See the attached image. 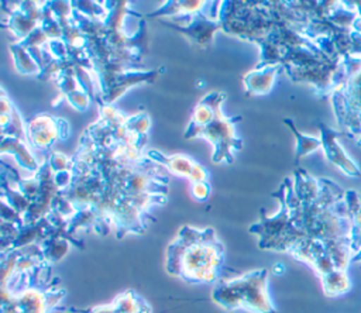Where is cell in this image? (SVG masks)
Wrapping results in <instances>:
<instances>
[{
  "mask_svg": "<svg viewBox=\"0 0 361 313\" xmlns=\"http://www.w3.org/2000/svg\"><path fill=\"white\" fill-rule=\"evenodd\" d=\"M357 144H358V145H360V147H361V140H360V141H358V142H357Z\"/></svg>",
  "mask_w": 361,
  "mask_h": 313,
  "instance_id": "cell-23",
  "label": "cell"
},
{
  "mask_svg": "<svg viewBox=\"0 0 361 313\" xmlns=\"http://www.w3.org/2000/svg\"><path fill=\"white\" fill-rule=\"evenodd\" d=\"M320 279H322V286H323L324 295L330 296V297L341 296L351 289V281L347 275V271L334 269Z\"/></svg>",
  "mask_w": 361,
  "mask_h": 313,
  "instance_id": "cell-12",
  "label": "cell"
},
{
  "mask_svg": "<svg viewBox=\"0 0 361 313\" xmlns=\"http://www.w3.org/2000/svg\"><path fill=\"white\" fill-rule=\"evenodd\" d=\"M283 123L289 127V130L292 131L295 140H296V154H295V162L298 164V161L306 155H309L310 152H314L317 149H322V141L320 137H310V135H305L302 134L296 125L293 124V121L290 118H285Z\"/></svg>",
  "mask_w": 361,
  "mask_h": 313,
  "instance_id": "cell-13",
  "label": "cell"
},
{
  "mask_svg": "<svg viewBox=\"0 0 361 313\" xmlns=\"http://www.w3.org/2000/svg\"><path fill=\"white\" fill-rule=\"evenodd\" d=\"M223 247L213 230H203V235L195 243H183L175 238L166 252V269L192 282L210 283L217 279L223 264Z\"/></svg>",
  "mask_w": 361,
  "mask_h": 313,
  "instance_id": "cell-1",
  "label": "cell"
},
{
  "mask_svg": "<svg viewBox=\"0 0 361 313\" xmlns=\"http://www.w3.org/2000/svg\"><path fill=\"white\" fill-rule=\"evenodd\" d=\"M348 4L355 10L358 18H361V1H348Z\"/></svg>",
  "mask_w": 361,
  "mask_h": 313,
  "instance_id": "cell-21",
  "label": "cell"
},
{
  "mask_svg": "<svg viewBox=\"0 0 361 313\" xmlns=\"http://www.w3.org/2000/svg\"><path fill=\"white\" fill-rule=\"evenodd\" d=\"M111 305L114 313H151L149 306L130 290L118 295Z\"/></svg>",
  "mask_w": 361,
  "mask_h": 313,
  "instance_id": "cell-14",
  "label": "cell"
},
{
  "mask_svg": "<svg viewBox=\"0 0 361 313\" xmlns=\"http://www.w3.org/2000/svg\"><path fill=\"white\" fill-rule=\"evenodd\" d=\"M66 100L76 109V110H86L90 104V96L85 90H78L71 93Z\"/></svg>",
  "mask_w": 361,
  "mask_h": 313,
  "instance_id": "cell-18",
  "label": "cell"
},
{
  "mask_svg": "<svg viewBox=\"0 0 361 313\" xmlns=\"http://www.w3.org/2000/svg\"><path fill=\"white\" fill-rule=\"evenodd\" d=\"M212 299L228 310L244 309L254 313H276L268 293V274L265 269L252 271L219 283L212 293Z\"/></svg>",
  "mask_w": 361,
  "mask_h": 313,
  "instance_id": "cell-2",
  "label": "cell"
},
{
  "mask_svg": "<svg viewBox=\"0 0 361 313\" xmlns=\"http://www.w3.org/2000/svg\"><path fill=\"white\" fill-rule=\"evenodd\" d=\"M320 130V141H322V151L324 154V158L337 169H340L343 173H345L350 178H358L361 176V168L358 164L345 152V149L338 142V135H341L340 131H336L330 127H327L323 123H319Z\"/></svg>",
  "mask_w": 361,
  "mask_h": 313,
  "instance_id": "cell-5",
  "label": "cell"
},
{
  "mask_svg": "<svg viewBox=\"0 0 361 313\" xmlns=\"http://www.w3.org/2000/svg\"><path fill=\"white\" fill-rule=\"evenodd\" d=\"M47 162L54 173L73 169V161L71 158H68L66 155H63L62 152H52Z\"/></svg>",
  "mask_w": 361,
  "mask_h": 313,
  "instance_id": "cell-17",
  "label": "cell"
},
{
  "mask_svg": "<svg viewBox=\"0 0 361 313\" xmlns=\"http://www.w3.org/2000/svg\"><path fill=\"white\" fill-rule=\"evenodd\" d=\"M204 6H207L206 1H166L159 10L149 13L147 17H161V16L176 17L179 14L182 16L190 14L193 17L199 13H204V10L207 8Z\"/></svg>",
  "mask_w": 361,
  "mask_h": 313,
  "instance_id": "cell-11",
  "label": "cell"
},
{
  "mask_svg": "<svg viewBox=\"0 0 361 313\" xmlns=\"http://www.w3.org/2000/svg\"><path fill=\"white\" fill-rule=\"evenodd\" d=\"M210 195L209 182H196L192 185V196L197 200H206Z\"/></svg>",
  "mask_w": 361,
  "mask_h": 313,
  "instance_id": "cell-19",
  "label": "cell"
},
{
  "mask_svg": "<svg viewBox=\"0 0 361 313\" xmlns=\"http://www.w3.org/2000/svg\"><path fill=\"white\" fill-rule=\"evenodd\" d=\"M351 262H361V250H358V251L353 255Z\"/></svg>",
  "mask_w": 361,
  "mask_h": 313,
  "instance_id": "cell-22",
  "label": "cell"
},
{
  "mask_svg": "<svg viewBox=\"0 0 361 313\" xmlns=\"http://www.w3.org/2000/svg\"><path fill=\"white\" fill-rule=\"evenodd\" d=\"M165 25L175 28L183 34H186L190 39H193L195 42L200 44V45H206L212 41L213 34L217 30H221V23L220 20H212L206 16V13H199L196 16H193L192 23H189L186 27H179V25H173L169 23H164Z\"/></svg>",
  "mask_w": 361,
  "mask_h": 313,
  "instance_id": "cell-7",
  "label": "cell"
},
{
  "mask_svg": "<svg viewBox=\"0 0 361 313\" xmlns=\"http://www.w3.org/2000/svg\"><path fill=\"white\" fill-rule=\"evenodd\" d=\"M127 128L135 134H140V135H145L147 131L149 130V125H151V120L149 117L144 113V111H140L134 116H130L127 118V123H126Z\"/></svg>",
  "mask_w": 361,
  "mask_h": 313,
  "instance_id": "cell-16",
  "label": "cell"
},
{
  "mask_svg": "<svg viewBox=\"0 0 361 313\" xmlns=\"http://www.w3.org/2000/svg\"><path fill=\"white\" fill-rule=\"evenodd\" d=\"M10 51L14 56L16 69L18 72H21V73H39L41 75V68L38 66V63L34 61V58L31 56V54L28 52V49L24 45L14 41L10 45Z\"/></svg>",
  "mask_w": 361,
  "mask_h": 313,
  "instance_id": "cell-15",
  "label": "cell"
},
{
  "mask_svg": "<svg viewBox=\"0 0 361 313\" xmlns=\"http://www.w3.org/2000/svg\"><path fill=\"white\" fill-rule=\"evenodd\" d=\"M345 202L351 219V251L354 255L361 250V196L354 190H347Z\"/></svg>",
  "mask_w": 361,
  "mask_h": 313,
  "instance_id": "cell-10",
  "label": "cell"
},
{
  "mask_svg": "<svg viewBox=\"0 0 361 313\" xmlns=\"http://www.w3.org/2000/svg\"><path fill=\"white\" fill-rule=\"evenodd\" d=\"M27 141L35 149H48L56 140L68 134V125L62 118H54L45 114L32 117L27 124Z\"/></svg>",
  "mask_w": 361,
  "mask_h": 313,
  "instance_id": "cell-4",
  "label": "cell"
},
{
  "mask_svg": "<svg viewBox=\"0 0 361 313\" xmlns=\"http://www.w3.org/2000/svg\"><path fill=\"white\" fill-rule=\"evenodd\" d=\"M90 313H114V310H113V305L109 303V305H103V306L94 307Z\"/></svg>",
  "mask_w": 361,
  "mask_h": 313,
  "instance_id": "cell-20",
  "label": "cell"
},
{
  "mask_svg": "<svg viewBox=\"0 0 361 313\" xmlns=\"http://www.w3.org/2000/svg\"><path fill=\"white\" fill-rule=\"evenodd\" d=\"M282 69V65H258L255 69L247 72L243 78L245 92L248 94L268 93L272 89L275 79Z\"/></svg>",
  "mask_w": 361,
  "mask_h": 313,
  "instance_id": "cell-6",
  "label": "cell"
},
{
  "mask_svg": "<svg viewBox=\"0 0 361 313\" xmlns=\"http://www.w3.org/2000/svg\"><path fill=\"white\" fill-rule=\"evenodd\" d=\"M147 158L154 161L158 165H164L165 168L169 169V172H172L173 175L178 176H183L190 179L195 168L199 165L197 162H195L190 156L185 155V154H173V155H165L162 152L149 149L145 152Z\"/></svg>",
  "mask_w": 361,
  "mask_h": 313,
  "instance_id": "cell-8",
  "label": "cell"
},
{
  "mask_svg": "<svg viewBox=\"0 0 361 313\" xmlns=\"http://www.w3.org/2000/svg\"><path fill=\"white\" fill-rule=\"evenodd\" d=\"M213 100L212 117L199 127L186 125L185 138H204L212 142L214 151L212 159L217 164H231L235 151L241 149V140L235 131L238 117H227L223 111L226 94L221 92H210Z\"/></svg>",
  "mask_w": 361,
  "mask_h": 313,
  "instance_id": "cell-3",
  "label": "cell"
},
{
  "mask_svg": "<svg viewBox=\"0 0 361 313\" xmlns=\"http://www.w3.org/2000/svg\"><path fill=\"white\" fill-rule=\"evenodd\" d=\"M28 141L16 138V137H7L3 135V142H1V152H10L16 161L20 164L21 168H25L28 171L32 172H38L39 171V164L37 162L32 151L27 147Z\"/></svg>",
  "mask_w": 361,
  "mask_h": 313,
  "instance_id": "cell-9",
  "label": "cell"
}]
</instances>
